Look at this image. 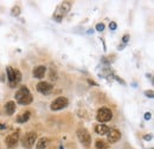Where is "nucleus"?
<instances>
[{
	"mask_svg": "<svg viewBox=\"0 0 154 149\" xmlns=\"http://www.w3.org/2000/svg\"><path fill=\"white\" fill-rule=\"evenodd\" d=\"M68 98H65V97H58L56 98L54 102H52V104H51V109L52 110H55V111H57V110H60V109H63V108H65L66 105H68Z\"/></svg>",
	"mask_w": 154,
	"mask_h": 149,
	"instance_id": "6e6552de",
	"label": "nucleus"
},
{
	"mask_svg": "<svg viewBox=\"0 0 154 149\" xmlns=\"http://www.w3.org/2000/svg\"><path fill=\"white\" fill-rule=\"evenodd\" d=\"M121 138V132L117 129H109L108 131V141L110 143H115Z\"/></svg>",
	"mask_w": 154,
	"mask_h": 149,
	"instance_id": "9d476101",
	"label": "nucleus"
},
{
	"mask_svg": "<svg viewBox=\"0 0 154 149\" xmlns=\"http://www.w3.org/2000/svg\"><path fill=\"white\" fill-rule=\"evenodd\" d=\"M7 78H8V85L11 88H16L21 81V74L18 69H13L11 66L7 68Z\"/></svg>",
	"mask_w": 154,
	"mask_h": 149,
	"instance_id": "f03ea898",
	"label": "nucleus"
},
{
	"mask_svg": "<svg viewBox=\"0 0 154 149\" xmlns=\"http://www.w3.org/2000/svg\"><path fill=\"white\" fill-rule=\"evenodd\" d=\"M70 8H71V4H70V2H68V1L62 2L57 7L56 12L54 13V19H55L56 21H62L63 18L66 16V13L70 11Z\"/></svg>",
	"mask_w": 154,
	"mask_h": 149,
	"instance_id": "7ed1b4c3",
	"label": "nucleus"
},
{
	"mask_svg": "<svg viewBox=\"0 0 154 149\" xmlns=\"http://www.w3.org/2000/svg\"><path fill=\"white\" fill-rule=\"evenodd\" d=\"M19 14H20V7L19 6H14V7L11 10V16L17 17V16H19Z\"/></svg>",
	"mask_w": 154,
	"mask_h": 149,
	"instance_id": "dca6fc26",
	"label": "nucleus"
},
{
	"mask_svg": "<svg viewBox=\"0 0 154 149\" xmlns=\"http://www.w3.org/2000/svg\"><path fill=\"white\" fill-rule=\"evenodd\" d=\"M36 140H37V134L33 131H30V132L25 134V136L23 137V146L25 148H31L35 144Z\"/></svg>",
	"mask_w": 154,
	"mask_h": 149,
	"instance_id": "423d86ee",
	"label": "nucleus"
},
{
	"mask_svg": "<svg viewBox=\"0 0 154 149\" xmlns=\"http://www.w3.org/2000/svg\"><path fill=\"white\" fill-rule=\"evenodd\" d=\"M5 111H6L7 115H13L14 111H16V103L13 101L7 102L6 105H5Z\"/></svg>",
	"mask_w": 154,
	"mask_h": 149,
	"instance_id": "f8f14e48",
	"label": "nucleus"
},
{
	"mask_svg": "<svg viewBox=\"0 0 154 149\" xmlns=\"http://www.w3.org/2000/svg\"><path fill=\"white\" fill-rule=\"evenodd\" d=\"M77 137L79 140V142L85 147V148H89L90 144H91V136L89 134V131L84 128H81L77 130Z\"/></svg>",
	"mask_w": 154,
	"mask_h": 149,
	"instance_id": "39448f33",
	"label": "nucleus"
},
{
	"mask_svg": "<svg viewBox=\"0 0 154 149\" xmlns=\"http://www.w3.org/2000/svg\"><path fill=\"white\" fill-rule=\"evenodd\" d=\"M48 143H49V140L46 137H42V138H39V141L37 142L36 149H45L48 147Z\"/></svg>",
	"mask_w": 154,
	"mask_h": 149,
	"instance_id": "2eb2a0df",
	"label": "nucleus"
},
{
	"mask_svg": "<svg viewBox=\"0 0 154 149\" xmlns=\"http://www.w3.org/2000/svg\"><path fill=\"white\" fill-rule=\"evenodd\" d=\"M45 72H46V69H45V66H43V65H39V66H37V68H35L33 69V77L35 78H43L44 77V74H45Z\"/></svg>",
	"mask_w": 154,
	"mask_h": 149,
	"instance_id": "9b49d317",
	"label": "nucleus"
},
{
	"mask_svg": "<svg viewBox=\"0 0 154 149\" xmlns=\"http://www.w3.org/2000/svg\"><path fill=\"white\" fill-rule=\"evenodd\" d=\"M143 138H145L146 141H149V140H152V135H145Z\"/></svg>",
	"mask_w": 154,
	"mask_h": 149,
	"instance_id": "aec40b11",
	"label": "nucleus"
},
{
	"mask_svg": "<svg viewBox=\"0 0 154 149\" xmlns=\"http://www.w3.org/2000/svg\"><path fill=\"white\" fill-rule=\"evenodd\" d=\"M149 118H151V114H149V112H147V114H145V120H147V121H148Z\"/></svg>",
	"mask_w": 154,
	"mask_h": 149,
	"instance_id": "4be33fe9",
	"label": "nucleus"
},
{
	"mask_svg": "<svg viewBox=\"0 0 154 149\" xmlns=\"http://www.w3.org/2000/svg\"><path fill=\"white\" fill-rule=\"evenodd\" d=\"M128 39H129V35H126L122 40H123V43H127V41H128Z\"/></svg>",
	"mask_w": 154,
	"mask_h": 149,
	"instance_id": "412c9836",
	"label": "nucleus"
},
{
	"mask_svg": "<svg viewBox=\"0 0 154 149\" xmlns=\"http://www.w3.org/2000/svg\"><path fill=\"white\" fill-rule=\"evenodd\" d=\"M30 116H31L30 111L23 112L21 115H19V116L17 117V122H18V123H25V122H27V121H29Z\"/></svg>",
	"mask_w": 154,
	"mask_h": 149,
	"instance_id": "4468645a",
	"label": "nucleus"
},
{
	"mask_svg": "<svg viewBox=\"0 0 154 149\" xmlns=\"http://www.w3.org/2000/svg\"><path fill=\"white\" fill-rule=\"evenodd\" d=\"M146 95H147V96H149V97H153V93H152V90L147 91V93H146Z\"/></svg>",
	"mask_w": 154,
	"mask_h": 149,
	"instance_id": "5701e85b",
	"label": "nucleus"
},
{
	"mask_svg": "<svg viewBox=\"0 0 154 149\" xmlns=\"http://www.w3.org/2000/svg\"><path fill=\"white\" fill-rule=\"evenodd\" d=\"M113 118V112L109 108L107 107H102L98 109V111L96 114V120L102 124L104 122H109Z\"/></svg>",
	"mask_w": 154,
	"mask_h": 149,
	"instance_id": "20e7f679",
	"label": "nucleus"
},
{
	"mask_svg": "<svg viewBox=\"0 0 154 149\" xmlns=\"http://www.w3.org/2000/svg\"><path fill=\"white\" fill-rule=\"evenodd\" d=\"M7 128V126H5V124H0V129L2 130V129H6Z\"/></svg>",
	"mask_w": 154,
	"mask_h": 149,
	"instance_id": "b1692460",
	"label": "nucleus"
},
{
	"mask_svg": "<svg viewBox=\"0 0 154 149\" xmlns=\"http://www.w3.org/2000/svg\"><path fill=\"white\" fill-rule=\"evenodd\" d=\"M95 131H96V134L98 135H106V134H108V131H109V127H107L106 124H97L96 127H95Z\"/></svg>",
	"mask_w": 154,
	"mask_h": 149,
	"instance_id": "ddd939ff",
	"label": "nucleus"
},
{
	"mask_svg": "<svg viewBox=\"0 0 154 149\" xmlns=\"http://www.w3.org/2000/svg\"><path fill=\"white\" fill-rule=\"evenodd\" d=\"M14 97H16L17 102L21 105H27V104L32 103V101H33V97L27 87H20V89L16 93Z\"/></svg>",
	"mask_w": 154,
	"mask_h": 149,
	"instance_id": "f257e3e1",
	"label": "nucleus"
},
{
	"mask_svg": "<svg viewBox=\"0 0 154 149\" xmlns=\"http://www.w3.org/2000/svg\"><path fill=\"white\" fill-rule=\"evenodd\" d=\"M96 30H97V31H103V30H104V25H103L102 23L97 24V25H96Z\"/></svg>",
	"mask_w": 154,
	"mask_h": 149,
	"instance_id": "a211bd4d",
	"label": "nucleus"
},
{
	"mask_svg": "<svg viewBox=\"0 0 154 149\" xmlns=\"http://www.w3.org/2000/svg\"><path fill=\"white\" fill-rule=\"evenodd\" d=\"M109 29H112V30H116V23L115 21H112V23L109 24Z\"/></svg>",
	"mask_w": 154,
	"mask_h": 149,
	"instance_id": "6ab92c4d",
	"label": "nucleus"
},
{
	"mask_svg": "<svg viewBox=\"0 0 154 149\" xmlns=\"http://www.w3.org/2000/svg\"><path fill=\"white\" fill-rule=\"evenodd\" d=\"M52 89H54V85L49 82H39L37 84V91H39L40 93H44V95L50 93Z\"/></svg>",
	"mask_w": 154,
	"mask_h": 149,
	"instance_id": "1a4fd4ad",
	"label": "nucleus"
},
{
	"mask_svg": "<svg viewBox=\"0 0 154 149\" xmlns=\"http://www.w3.org/2000/svg\"><path fill=\"white\" fill-rule=\"evenodd\" d=\"M96 148L97 149H108V146H107L102 140H98L96 142Z\"/></svg>",
	"mask_w": 154,
	"mask_h": 149,
	"instance_id": "f3484780",
	"label": "nucleus"
},
{
	"mask_svg": "<svg viewBox=\"0 0 154 149\" xmlns=\"http://www.w3.org/2000/svg\"><path fill=\"white\" fill-rule=\"evenodd\" d=\"M18 141H19V131H14V132L7 135L5 138V143L8 148H14L17 146Z\"/></svg>",
	"mask_w": 154,
	"mask_h": 149,
	"instance_id": "0eeeda50",
	"label": "nucleus"
}]
</instances>
